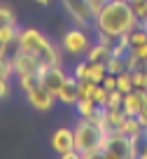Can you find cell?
<instances>
[{"label": "cell", "mask_w": 147, "mask_h": 159, "mask_svg": "<svg viewBox=\"0 0 147 159\" xmlns=\"http://www.w3.org/2000/svg\"><path fill=\"white\" fill-rule=\"evenodd\" d=\"M136 26H138V16L128 0H108V5L93 16L96 33H105L112 40H119Z\"/></svg>", "instance_id": "cell-1"}, {"label": "cell", "mask_w": 147, "mask_h": 159, "mask_svg": "<svg viewBox=\"0 0 147 159\" xmlns=\"http://www.w3.org/2000/svg\"><path fill=\"white\" fill-rule=\"evenodd\" d=\"M16 49L30 52L44 66H61V49L38 28H19L16 35Z\"/></svg>", "instance_id": "cell-2"}, {"label": "cell", "mask_w": 147, "mask_h": 159, "mask_svg": "<svg viewBox=\"0 0 147 159\" xmlns=\"http://www.w3.org/2000/svg\"><path fill=\"white\" fill-rule=\"evenodd\" d=\"M73 131H75V150L79 152V157L82 159L100 157L108 131L98 122H93L89 117H79V122L73 126Z\"/></svg>", "instance_id": "cell-3"}, {"label": "cell", "mask_w": 147, "mask_h": 159, "mask_svg": "<svg viewBox=\"0 0 147 159\" xmlns=\"http://www.w3.org/2000/svg\"><path fill=\"white\" fill-rule=\"evenodd\" d=\"M140 154L138 145L128 138L126 134L122 131H110L105 136V145H103V152L100 157L103 159H136Z\"/></svg>", "instance_id": "cell-4"}, {"label": "cell", "mask_w": 147, "mask_h": 159, "mask_svg": "<svg viewBox=\"0 0 147 159\" xmlns=\"http://www.w3.org/2000/svg\"><path fill=\"white\" fill-rule=\"evenodd\" d=\"M89 47H91V38L87 35L84 26H75V28L65 30L63 40H61V49L70 56H87Z\"/></svg>", "instance_id": "cell-5"}, {"label": "cell", "mask_w": 147, "mask_h": 159, "mask_svg": "<svg viewBox=\"0 0 147 159\" xmlns=\"http://www.w3.org/2000/svg\"><path fill=\"white\" fill-rule=\"evenodd\" d=\"M65 80H68V75H65V70L61 66H44L42 63L38 70V82L44 84L51 94H59L61 87L65 84Z\"/></svg>", "instance_id": "cell-6"}, {"label": "cell", "mask_w": 147, "mask_h": 159, "mask_svg": "<svg viewBox=\"0 0 147 159\" xmlns=\"http://www.w3.org/2000/svg\"><path fill=\"white\" fill-rule=\"evenodd\" d=\"M26 98H28V105H33L35 110H51L54 103L59 101L56 94H51V91L44 84H40V82H35V84L26 91Z\"/></svg>", "instance_id": "cell-7"}, {"label": "cell", "mask_w": 147, "mask_h": 159, "mask_svg": "<svg viewBox=\"0 0 147 159\" xmlns=\"http://www.w3.org/2000/svg\"><path fill=\"white\" fill-rule=\"evenodd\" d=\"M61 5H63V10L68 12V16L77 26L93 24V14H91V10H89L87 0H61Z\"/></svg>", "instance_id": "cell-8"}, {"label": "cell", "mask_w": 147, "mask_h": 159, "mask_svg": "<svg viewBox=\"0 0 147 159\" xmlns=\"http://www.w3.org/2000/svg\"><path fill=\"white\" fill-rule=\"evenodd\" d=\"M12 66H14V73L16 75H38L40 70V59L30 52H24V49H16L14 56H12Z\"/></svg>", "instance_id": "cell-9"}, {"label": "cell", "mask_w": 147, "mask_h": 159, "mask_svg": "<svg viewBox=\"0 0 147 159\" xmlns=\"http://www.w3.org/2000/svg\"><path fill=\"white\" fill-rule=\"evenodd\" d=\"M51 148L59 157H65L68 152L75 150V131L68 126H59V129L51 134Z\"/></svg>", "instance_id": "cell-10"}, {"label": "cell", "mask_w": 147, "mask_h": 159, "mask_svg": "<svg viewBox=\"0 0 147 159\" xmlns=\"http://www.w3.org/2000/svg\"><path fill=\"white\" fill-rule=\"evenodd\" d=\"M147 103V91L145 89H131L124 94V103H122V110L126 115H133L138 117V112L142 110V105Z\"/></svg>", "instance_id": "cell-11"}, {"label": "cell", "mask_w": 147, "mask_h": 159, "mask_svg": "<svg viewBox=\"0 0 147 159\" xmlns=\"http://www.w3.org/2000/svg\"><path fill=\"white\" fill-rule=\"evenodd\" d=\"M56 98L61 101L63 105H75L77 103V98H79V89H77V77H70L68 75V80H65V84L61 87V91L56 94Z\"/></svg>", "instance_id": "cell-12"}, {"label": "cell", "mask_w": 147, "mask_h": 159, "mask_svg": "<svg viewBox=\"0 0 147 159\" xmlns=\"http://www.w3.org/2000/svg\"><path fill=\"white\" fill-rule=\"evenodd\" d=\"M112 56V45H105V42H91L87 52L89 61H98V63H105V61Z\"/></svg>", "instance_id": "cell-13"}, {"label": "cell", "mask_w": 147, "mask_h": 159, "mask_svg": "<svg viewBox=\"0 0 147 159\" xmlns=\"http://www.w3.org/2000/svg\"><path fill=\"white\" fill-rule=\"evenodd\" d=\"M98 108H100V105H98L96 101L91 98V96H87V98H77V103H75V110H77V115H79V117H89V119H91L93 115L98 112Z\"/></svg>", "instance_id": "cell-14"}, {"label": "cell", "mask_w": 147, "mask_h": 159, "mask_svg": "<svg viewBox=\"0 0 147 159\" xmlns=\"http://www.w3.org/2000/svg\"><path fill=\"white\" fill-rule=\"evenodd\" d=\"M105 68H108V73L119 75V73H124V70H128V66H126V59H124V56H110V59L105 61Z\"/></svg>", "instance_id": "cell-15"}, {"label": "cell", "mask_w": 147, "mask_h": 159, "mask_svg": "<svg viewBox=\"0 0 147 159\" xmlns=\"http://www.w3.org/2000/svg\"><path fill=\"white\" fill-rule=\"evenodd\" d=\"M108 75V68H105V63H98V61H89V80H93V82H103V77Z\"/></svg>", "instance_id": "cell-16"}, {"label": "cell", "mask_w": 147, "mask_h": 159, "mask_svg": "<svg viewBox=\"0 0 147 159\" xmlns=\"http://www.w3.org/2000/svg\"><path fill=\"white\" fill-rule=\"evenodd\" d=\"M117 89L122 91V94H126V91L136 89L133 87V77H131V70H124V73L117 75Z\"/></svg>", "instance_id": "cell-17"}, {"label": "cell", "mask_w": 147, "mask_h": 159, "mask_svg": "<svg viewBox=\"0 0 147 159\" xmlns=\"http://www.w3.org/2000/svg\"><path fill=\"white\" fill-rule=\"evenodd\" d=\"M7 24H16V14L10 5L0 2V26H7Z\"/></svg>", "instance_id": "cell-18"}, {"label": "cell", "mask_w": 147, "mask_h": 159, "mask_svg": "<svg viewBox=\"0 0 147 159\" xmlns=\"http://www.w3.org/2000/svg\"><path fill=\"white\" fill-rule=\"evenodd\" d=\"M98 82H93V80H77V89H79V98H87V96L93 94V89H96Z\"/></svg>", "instance_id": "cell-19"}, {"label": "cell", "mask_w": 147, "mask_h": 159, "mask_svg": "<svg viewBox=\"0 0 147 159\" xmlns=\"http://www.w3.org/2000/svg\"><path fill=\"white\" fill-rule=\"evenodd\" d=\"M131 56L138 61V63L145 68L147 66V42H142V45H136V47H131Z\"/></svg>", "instance_id": "cell-20"}, {"label": "cell", "mask_w": 147, "mask_h": 159, "mask_svg": "<svg viewBox=\"0 0 147 159\" xmlns=\"http://www.w3.org/2000/svg\"><path fill=\"white\" fill-rule=\"evenodd\" d=\"M122 103H124V94L119 89H112L108 94V101H105L103 108H122Z\"/></svg>", "instance_id": "cell-21"}, {"label": "cell", "mask_w": 147, "mask_h": 159, "mask_svg": "<svg viewBox=\"0 0 147 159\" xmlns=\"http://www.w3.org/2000/svg\"><path fill=\"white\" fill-rule=\"evenodd\" d=\"M14 73V66H12V59H7V56H0V77L10 80V75Z\"/></svg>", "instance_id": "cell-22"}, {"label": "cell", "mask_w": 147, "mask_h": 159, "mask_svg": "<svg viewBox=\"0 0 147 159\" xmlns=\"http://www.w3.org/2000/svg\"><path fill=\"white\" fill-rule=\"evenodd\" d=\"M108 94H110V91H108V89H105V87H103V84H96V89H93V94H91V98H93V101H96V103H98V105H105V101H108Z\"/></svg>", "instance_id": "cell-23"}, {"label": "cell", "mask_w": 147, "mask_h": 159, "mask_svg": "<svg viewBox=\"0 0 147 159\" xmlns=\"http://www.w3.org/2000/svg\"><path fill=\"white\" fill-rule=\"evenodd\" d=\"M75 77L77 80H87L89 77V59H84V61H79L77 66H75Z\"/></svg>", "instance_id": "cell-24"}, {"label": "cell", "mask_w": 147, "mask_h": 159, "mask_svg": "<svg viewBox=\"0 0 147 159\" xmlns=\"http://www.w3.org/2000/svg\"><path fill=\"white\" fill-rule=\"evenodd\" d=\"M131 77H133V87L136 89H145V68L131 70Z\"/></svg>", "instance_id": "cell-25"}, {"label": "cell", "mask_w": 147, "mask_h": 159, "mask_svg": "<svg viewBox=\"0 0 147 159\" xmlns=\"http://www.w3.org/2000/svg\"><path fill=\"white\" fill-rule=\"evenodd\" d=\"M16 77H19V87H21L24 91H28L30 87L38 82V75H16Z\"/></svg>", "instance_id": "cell-26"}, {"label": "cell", "mask_w": 147, "mask_h": 159, "mask_svg": "<svg viewBox=\"0 0 147 159\" xmlns=\"http://www.w3.org/2000/svg\"><path fill=\"white\" fill-rule=\"evenodd\" d=\"M133 10H136L138 21H147V0H142V2H136V5H133Z\"/></svg>", "instance_id": "cell-27"}, {"label": "cell", "mask_w": 147, "mask_h": 159, "mask_svg": "<svg viewBox=\"0 0 147 159\" xmlns=\"http://www.w3.org/2000/svg\"><path fill=\"white\" fill-rule=\"evenodd\" d=\"M100 84L105 87V89L108 91H112V89H117V75H112V73H108L103 77V82H100Z\"/></svg>", "instance_id": "cell-28"}, {"label": "cell", "mask_w": 147, "mask_h": 159, "mask_svg": "<svg viewBox=\"0 0 147 159\" xmlns=\"http://www.w3.org/2000/svg\"><path fill=\"white\" fill-rule=\"evenodd\" d=\"M87 2H89V10H91V14H93V16H96L98 12H100L105 5H108V0H87Z\"/></svg>", "instance_id": "cell-29"}, {"label": "cell", "mask_w": 147, "mask_h": 159, "mask_svg": "<svg viewBox=\"0 0 147 159\" xmlns=\"http://www.w3.org/2000/svg\"><path fill=\"white\" fill-rule=\"evenodd\" d=\"M7 94H10V80L0 77V101L7 98Z\"/></svg>", "instance_id": "cell-30"}, {"label": "cell", "mask_w": 147, "mask_h": 159, "mask_svg": "<svg viewBox=\"0 0 147 159\" xmlns=\"http://www.w3.org/2000/svg\"><path fill=\"white\" fill-rule=\"evenodd\" d=\"M138 122L142 124V129H147V103L142 105V110L138 112Z\"/></svg>", "instance_id": "cell-31"}, {"label": "cell", "mask_w": 147, "mask_h": 159, "mask_svg": "<svg viewBox=\"0 0 147 159\" xmlns=\"http://www.w3.org/2000/svg\"><path fill=\"white\" fill-rule=\"evenodd\" d=\"M140 159H147V129H145V138H142L140 143V154H138Z\"/></svg>", "instance_id": "cell-32"}, {"label": "cell", "mask_w": 147, "mask_h": 159, "mask_svg": "<svg viewBox=\"0 0 147 159\" xmlns=\"http://www.w3.org/2000/svg\"><path fill=\"white\" fill-rule=\"evenodd\" d=\"M7 47H10V45H5V42L0 40V56H7Z\"/></svg>", "instance_id": "cell-33"}, {"label": "cell", "mask_w": 147, "mask_h": 159, "mask_svg": "<svg viewBox=\"0 0 147 159\" xmlns=\"http://www.w3.org/2000/svg\"><path fill=\"white\" fill-rule=\"evenodd\" d=\"M35 2H40V5H49L51 0H35Z\"/></svg>", "instance_id": "cell-34"}, {"label": "cell", "mask_w": 147, "mask_h": 159, "mask_svg": "<svg viewBox=\"0 0 147 159\" xmlns=\"http://www.w3.org/2000/svg\"><path fill=\"white\" fill-rule=\"evenodd\" d=\"M145 91H147V66H145Z\"/></svg>", "instance_id": "cell-35"}]
</instances>
